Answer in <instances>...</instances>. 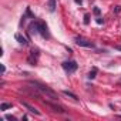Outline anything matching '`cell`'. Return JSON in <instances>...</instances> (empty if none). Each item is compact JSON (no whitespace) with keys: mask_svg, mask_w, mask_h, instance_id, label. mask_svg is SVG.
I'll return each mask as SVG.
<instances>
[{"mask_svg":"<svg viewBox=\"0 0 121 121\" xmlns=\"http://www.w3.org/2000/svg\"><path fill=\"white\" fill-rule=\"evenodd\" d=\"M29 86H31V88L39 90V91H40L43 95H46L47 98H51V100H54V101H57V98H58V95H57L56 91H53L50 87H47L46 84H43V83H40V81H29Z\"/></svg>","mask_w":121,"mask_h":121,"instance_id":"cell-1","label":"cell"},{"mask_svg":"<svg viewBox=\"0 0 121 121\" xmlns=\"http://www.w3.org/2000/svg\"><path fill=\"white\" fill-rule=\"evenodd\" d=\"M29 33H39V34H41V36L46 37V39L50 37L48 29H47L46 23H43V22H33V23L29 26Z\"/></svg>","mask_w":121,"mask_h":121,"instance_id":"cell-2","label":"cell"},{"mask_svg":"<svg viewBox=\"0 0 121 121\" xmlns=\"http://www.w3.org/2000/svg\"><path fill=\"white\" fill-rule=\"evenodd\" d=\"M74 41H76V44L80 46V47H87V48H94V47H95L91 40L84 39V37H81V36H77V37L74 39Z\"/></svg>","mask_w":121,"mask_h":121,"instance_id":"cell-3","label":"cell"},{"mask_svg":"<svg viewBox=\"0 0 121 121\" xmlns=\"http://www.w3.org/2000/svg\"><path fill=\"white\" fill-rule=\"evenodd\" d=\"M63 69H64V71L66 73H69V74H71V73H74L77 69H78V64L74 61V60H69V61H64L63 64Z\"/></svg>","mask_w":121,"mask_h":121,"instance_id":"cell-4","label":"cell"},{"mask_svg":"<svg viewBox=\"0 0 121 121\" xmlns=\"http://www.w3.org/2000/svg\"><path fill=\"white\" fill-rule=\"evenodd\" d=\"M44 104H46V105H48L50 108H53V111H56V112H60V114H64V112H66V110H64L63 107H60V105L51 104V103H48V101H44Z\"/></svg>","mask_w":121,"mask_h":121,"instance_id":"cell-5","label":"cell"},{"mask_svg":"<svg viewBox=\"0 0 121 121\" xmlns=\"http://www.w3.org/2000/svg\"><path fill=\"white\" fill-rule=\"evenodd\" d=\"M20 103H22V105H23V107H26L30 112H33V114H36V115H40V111H39L37 108H34L33 105H30L29 103H26V101H23V100H20Z\"/></svg>","mask_w":121,"mask_h":121,"instance_id":"cell-6","label":"cell"},{"mask_svg":"<svg viewBox=\"0 0 121 121\" xmlns=\"http://www.w3.org/2000/svg\"><path fill=\"white\" fill-rule=\"evenodd\" d=\"M47 7H48V12H56V0H48L47 3Z\"/></svg>","mask_w":121,"mask_h":121,"instance_id":"cell-7","label":"cell"},{"mask_svg":"<svg viewBox=\"0 0 121 121\" xmlns=\"http://www.w3.org/2000/svg\"><path fill=\"white\" fill-rule=\"evenodd\" d=\"M14 37H16V40H17L19 43H22V44H27V40H26L20 33H16V36H14Z\"/></svg>","mask_w":121,"mask_h":121,"instance_id":"cell-8","label":"cell"},{"mask_svg":"<svg viewBox=\"0 0 121 121\" xmlns=\"http://www.w3.org/2000/svg\"><path fill=\"white\" fill-rule=\"evenodd\" d=\"M63 93H64V95H67V97H70V98H73V100H76V101L78 100V97H77L76 94H73L71 91H67V90H64Z\"/></svg>","mask_w":121,"mask_h":121,"instance_id":"cell-9","label":"cell"},{"mask_svg":"<svg viewBox=\"0 0 121 121\" xmlns=\"http://www.w3.org/2000/svg\"><path fill=\"white\" fill-rule=\"evenodd\" d=\"M95 74H97V69H95V67H94V69H93V70H91V71H90V73H88V76H87V77H88V78H90V80H93V78H94V77H95Z\"/></svg>","mask_w":121,"mask_h":121,"instance_id":"cell-10","label":"cell"},{"mask_svg":"<svg viewBox=\"0 0 121 121\" xmlns=\"http://www.w3.org/2000/svg\"><path fill=\"white\" fill-rule=\"evenodd\" d=\"M7 108H12V104H10V103H3L2 105H0V110H2V111H4V110H7Z\"/></svg>","mask_w":121,"mask_h":121,"instance_id":"cell-11","label":"cell"},{"mask_svg":"<svg viewBox=\"0 0 121 121\" xmlns=\"http://www.w3.org/2000/svg\"><path fill=\"white\" fill-rule=\"evenodd\" d=\"M121 12V6H115V13H120Z\"/></svg>","mask_w":121,"mask_h":121,"instance_id":"cell-12","label":"cell"},{"mask_svg":"<svg viewBox=\"0 0 121 121\" xmlns=\"http://www.w3.org/2000/svg\"><path fill=\"white\" fill-rule=\"evenodd\" d=\"M88 19H90V17H88V14H86V16H84V23H86V24L88 23Z\"/></svg>","mask_w":121,"mask_h":121,"instance_id":"cell-13","label":"cell"},{"mask_svg":"<svg viewBox=\"0 0 121 121\" xmlns=\"http://www.w3.org/2000/svg\"><path fill=\"white\" fill-rule=\"evenodd\" d=\"M6 118L7 120H16V117H13V115H6Z\"/></svg>","mask_w":121,"mask_h":121,"instance_id":"cell-14","label":"cell"},{"mask_svg":"<svg viewBox=\"0 0 121 121\" xmlns=\"http://www.w3.org/2000/svg\"><path fill=\"white\" fill-rule=\"evenodd\" d=\"M94 13H95V14H98V13H100V9H97V7H95V9H94Z\"/></svg>","mask_w":121,"mask_h":121,"instance_id":"cell-15","label":"cell"},{"mask_svg":"<svg viewBox=\"0 0 121 121\" xmlns=\"http://www.w3.org/2000/svg\"><path fill=\"white\" fill-rule=\"evenodd\" d=\"M76 3H78V4H81V0H76Z\"/></svg>","mask_w":121,"mask_h":121,"instance_id":"cell-16","label":"cell"},{"mask_svg":"<svg viewBox=\"0 0 121 121\" xmlns=\"http://www.w3.org/2000/svg\"><path fill=\"white\" fill-rule=\"evenodd\" d=\"M115 48H117V50H121V46H117Z\"/></svg>","mask_w":121,"mask_h":121,"instance_id":"cell-17","label":"cell"}]
</instances>
